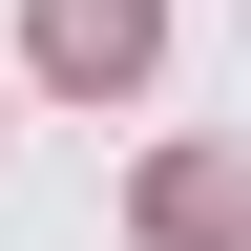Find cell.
<instances>
[{"label": "cell", "instance_id": "obj_1", "mask_svg": "<svg viewBox=\"0 0 251 251\" xmlns=\"http://www.w3.org/2000/svg\"><path fill=\"white\" fill-rule=\"evenodd\" d=\"M147 230H168V251H251V168H230V147L147 168Z\"/></svg>", "mask_w": 251, "mask_h": 251}, {"label": "cell", "instance_id": "obj_2", "mask_svg": "<svg viewBox=\"0 0 251 251\" xmlns=\"http://www.w3.org/2000/svg\"><path fill=\"white\" fill-rule=\"evenodd\" d=\"M147 42H168L147 0H42V63L63 84H147Z\"/></svg>", "mask_w": 251, "mask_h": 251}]
</instances>
